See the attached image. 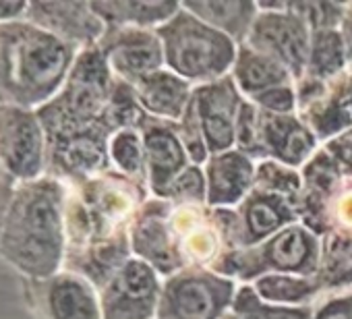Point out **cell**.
I'll return each instance as SVG.
<instances>
[{"label":"cell","mask_w":352,"mask_h":319,"mask_svg":"<svg viewBox=\"0 0 352 319\" xmlns=\"http://www.w3.org/2000/svg\"><path fill=\"white\" fill-rule=\"evenodd\" d=\"M69 187L52 177L19 183L0 228V257L23 278H48L67 255Z\"/></svg>","instance_id":"cell-1"},{"label":"cell","mask_w":352,"mask_h":319,"mask_svg":"<svg viewBox=\"0 0 352 319\" xmlns=\"http://www.w3.org/2000/svg\"><path fill=\"white\" fill-rule=\"evenodd\" d=\"M79 52L25 19L0 23V106L38 110L54 100Z\"/></svg>","instance_id":"cell-2"},{"label":"cell","mask_w":352,"mask_h":319,"mask_svg":"<svg viewBox=\"0 0 352 319\" xmlns=\"http://www.w3.org/2000/svg\"><path fill=\"white\" fill-rule=\"evenodd\" d=\"M149 197L147 187L116 170L71 185L67 197V253L131 241L133 220Z\"/></svg>","instance_id":"cell-3"},{"label":"cell","mask_w":352,"mask_h":319,"mask_svg":"<svg viewBox=\"0 0 352 319\" xmlns=\"http://www.w3.org/2000/svg\"><path fill=\"white\" fill-rule=\"evenodd\" d=\"M164 46L166 69L193 87L214 83L232 73L239 46L218 30L183 9L155 30Z\"/></svg>","instance_id":"cell-4"},{"label":"cell","mask_w":352,"mask_h":319,"mask_svg":"<svg viewBox=\"0 0 352 319\" xmlns=\"http://www.w3.org/2000/svg\"><path fill=\"white\" fill-rule=\"evenodd\" d=\"M114 83L116 77L112 75L102 50L98 46L81 50L65 87L54 100L36 110L46 137L100 122L110 102Z\"/></svg>","instance_id":"cell-5"},{"label":"cell","mask_w":352,"mask_h":319,"mask_svg":"<svg viewBox=\"0 0 352 319\" xmlns=\"http://www.w3.org/2000/svg\"><path fill=\"white\" fill-rule=\"evenodd\" d=\"M319 261L321 239L296 222L255 247L224 253L212 270L236 284H253L267 274L317 276Z\"/></svg>","instance_id":"cell-6"},{"label":"cell","mask_w":352,"mask_h":319,"mask_svg":"<svg viewBox=\"0 0 352 319\" xmlns=\"http://www.w3.org/2000/svg\"><path fill=\"white\" fill-rule=\"evenodd\" d=\"M239 284L208 267H185L162 280L155 319H222Z\"/></svg>","instance_id":"cell-7"},{"label":"cell","mask_w":352,"mask_h":319,"mask_svg":"<svg viewBox=\"0 0 352 319\" xmlns=\"http://www.w3.org/2000/svg\"><path fill=\"white\" fill-rule=\"evenodd\" d=\"M112 131L104 120L89 126L60 131L46 137V177L58 179L65 185H81L108 170Z\"/></svg>","instance_id":"cell-8"},{"label":"cell","mask_w":352,"mask_h":319,"mask_svg":"<svg viewBox=\"0 0 352 319\" xmlns=\"http://www.w3.org/2000/svg\"><path fill=\"white\" fill-rule=\"evenodd\" d=\"M257 9L259 15L245 44L286 67L294 83H298L309 63V25L294 15L286 3H257Z\"/></svg>","instance_id":"cell-9"},{"label":"cell","mask_w":352,"mask_h":319,"mask_svg":"<svg viewBox=\"0 0 352 319\" xmlns=\"http://www.w3.org/2000/svg\"><path fill=\"white\" fill-rule=\"evenodd\" d=\"M21 292L32 319H102L98 290L73 272L21 278Z\"/></svg>","instance_id":"cell-10"},{"label":"cell","mask_w":352,"mask_h":319,"mask_svg":"<svg viewBox=\"0 0 352 319\" xmlns=\"http://www.w3.org/2000/svg\"><path fill=\"white\" fill-rule=\"evenodd\" d=\"M0 164L17 183L46 177V133L36 110L0 106Z\"/></svg>","instance_id":"cell-11"},{"label":"cell","mask_w":352,"mask_h":319,"mask_svg":"<svg viewBox=\"0 0 352 319\" xmlns=\"http://www.w3.org/2000/svg\"><path fill=\"white\" fill-rule=\"evenodd\" d=\"M296 114L319 143L352 129V73L319 83L300 79L296 83Z\"/></svg>","instance_id":"cell-12"},{"label":"cell","mask_w":352,"mask_h":319,"mask_svg":"<svg viewBox=\"0 0 352 319\" xmlns=\"http://www.w3.org/2000/svg\"><path fill=\"white\" fill-rule=\"evenodd\" d=\"M162 292L160 274L131 257L98 292L102 319H155Z\"/></svg>","instance_id":"cell-13"},{"label":"cell","mask_w":352,"mask_h":319,"mask_svg":"<svg viewBox=\"0 0 352 319\" xmlns=\"http://www.w3.org/2000/svg\"><path fill=\"white\" fill-rule=\"evenodd\" d=\"M168 226L174 236L185 267H208L212 270L216 261L228 251L222 234L218 210L208 204H170Z\"/></svg>","instance_id":"cell-14"},{"label":"cell","mask_w":352,"mask_h":319,"mask_svg":"<svg viewBox=\"0 0 352 319\" xmlns=\"http://www.w3.org/2000/svg\"><path fill=\"white\" fill-rule=\"evenodd\" d=\"M98 48L102 50L112 75L131 87L151 73L166 69L164 46L155 30L106 28Z\"/></svg>","instance_id":"cell-15"},{"label":"cell","mask_w":352,"mask_h":319,"mask_svg":"<svg viewBox=\"0 0 352 319\" xmlns=\"http://www.w3.org/2000/svg\"><path fill=\"white\" fill-rule=\"evenodd\" d=\"M170 201L149 197L137 212L131 226L133 257L149 263L160 278H170L185 270L183 257L176 249L174 236L168 226Z\"/></svg>","instance_id":"cell-16"},{"label":"cell","mask_w":352,"mask_h":319,"mask_svg":"<svg viewBox=\"0 0 352 319\" xmlns=\"http://www.w3.org/2000/svg\"><path fill=\"white\" fill-rule=\"evenodd\" d=\"M243 100L245 98L239 91L232 75H226L214 83L197 85L193 89V102L201 120L210 155L234 149L236 122Z\"/></svg>","instance_id":"cell-17"},{"label":"cell","mask_w":352,"mask_h":319,"mask_svg":"<svg viewBox=\"0 0 352 319\" xmlns=\"http://www.w3.org/2000/svg\"><path fill=\"white\" fill-rule=\"evenodd\" d=\"M145 166H147V187L151 197L164 199L168 187L181 173L191 166L189 153L176 131V122L147 118L141 129Z\"/></svg>","instance_id":"cell-18"},{"label":"cell","mask_w":352,"mask_h":319,"mask_svg":"<svg viewBox=\"0 0 352 319\" xmlns=\"http://www.w3.org/2000/svg\"><path fill=\"white\" fill-rule=\"evenodd\" d=\"M25 21L79 50L98 46L106 34V25L94 13L91 3H40V0H34L28 5Z\"/></svg>","instance_id":"cell-19"},{"label":"cell","mask_w":352,"mask_h":319,"mask_svg":"<svg viewBox=\"0 0 352 319\" xmlns=\"http://www.w3.org/2000/svg\"><path fill=\"white\" fill-rule=\"evenodd\" d=\"M259 129L265 160H276L296 170L302 168L321 147L298 114H270L259 110Z\"/></svg>","instance_id":"cell-20"},{"label":"cell","mask_w":352,"mask_h":319,"mask_svg":"<svg viewBox=\"0 0 352 319\" xmlns=\"http://www.w3.org/2000/svg\"><path fill=\"white\" fill-rule=\"evenodd\" d=\"M234 212L239 216L241 249L255 247L298 222L294 204L290 199L255 187L234 208Z\"/></svg>","instance_id":"cell-21"},{"label":"cell","mask_w":352,"mask_h":319,"mask_svg":"<svg viewBox=\"0 0 352 319\" xmlns=\"http://www.w3.org/2000/svg\"><path fill=\"white\" fill-rule=\"evenodd\" d=\"M257 162L239 149L210 155L204 166L210 208H236L253 189Z\"/></svg>","instance_id":"cell-22"},{"label":"cell","mask_w":352,"mask_h":319,"mask_svg":"<svg viewBox=\"0 0 352 319\" xmlns=\"http://www.w3.org/2000/svg\"><path fill=\"white\" fill-rule=\"evenodd\" d=\"M193 85L176 73L162 69L133 85L141 108L157 120L179 122L193 100Z\"/></svg>","instance_id":"cell-23"},{"label":"cell","mask_w":352,"mask_h":319,"mask_svg":"<svg viewBox=\"0 0 352 319\" xmlns=\"http://www.w3.org/2000/svg\"><path fill=\"white\" fill-rule=\"evenodd\" d=\"M185 11L195 15L199 21L228 36L236 46L249 40L253 23L259 15L257 3L251 0H230V3H210V0H187L181 3Z\"/></svg>","instance_id":"cell-24"},{"label":"cell","mask_w":352,"mask_h":319,"mask_svg":"<svg viewBox=\"0 0 352 319\" xmlns=\"http://www.w3.org/2000/svg\"><path fill=\"white\" fill-rule=\"evenodd\" d=\"M230 75L245 100H251V98H255L263 91L276 89V87L296 85L286 67H282L274 58L249 48L247 44L239 46L236 60H234Z\"/></svg>","instance_id":"cell-25"},{"label":"cell","mask_w":352,"mask_h":319,"mask_svg":"<svg viewBox=\"0 0 352 319\" xmlns=\"http://www.w3.org/2000/svg\"><path fill=\"white\" fill-rule=\"evenodd\" d=\"M91 9L106 28L157 30L181 11V3H91Z\"/></svg>","instance_id":"cell-26"},{"label":"cell","mask_w":352,"mask_h":319,"mask_svg":"<svg viewBox=\"0 0 352 319\" xmlns=\"http://www.w3.org/2000/svg\"><path fill=\"white\" fill-rule=\"evenodd\" d=\"M325 294L352 290V232L321 236V261L315 276Z\"/></svg>","instance_id":"cell-27"},{"label":"cell","mask_w":352,"mask_h":319,"mask_svg":"<svg viewBox=\"0 0 352 319\" xmlns=\"http://www.w3.org/2000/svg\"><path fill=\"white\" fill-rule=\"evenodd\" d=\"M251 286L259 298L274 305H288V307L315 305L325 294L315 276L267 274L257 278Z\"/></svg>","instance_id":"cell-28"},{"label":"cell","mask_w":352,"mask_h":319,"mask_svg":"<svg viewBox=\"0 0 352 319\" xmlns=\"http://www.w3.org/2000/svg\"><path fill=\"white\" fill-rule=\"evenodd\" d=\"M348 71L346 46L340 30H319L311 34L307 73L302 79L327 83Z\"/></svg>","instance_id":"cell-29"},{"label":"cell","mask_w":352,"mask_h":319,"mask_svg":"<svg viewBox=\"0 0 352 319\" xmlns=\"http://www.w3.org/2000/svg\"><path fill=\"white\" fill-rule=\"evenodd\" d=\"M108 155L112 170L122 177L147 187V166H145V151L143 139L137 129H122L110 137ZM149 189V187H147Z\"/></svg>","instance_id":"cell-30"},{"label":"cell","mask_w":352,"mask_h":319,"mask_svg":"<svg viewBox=\"0 0 352 319\" xmlns=\"http://www.w3.org/2000/svg\"><path fill=\"white\" fill-rule=\"evenodd\" d=\"M230 311L239 319H311L315 313V305H274L259 298L251 284H239Z\"/></svg>","instance_id":"cell-31"},{"label":"cell","mask_w":352,"mask_h":319,"mask_svg":"<svg viewBox=\"0 0 352 319\" xmlns=\"http://www.w3.org/2000/svg\"><path fill=\"white\" fill-rule=\"evenodd\" d=\"M253 187L267 193L282 195L292 204H296V197L302 189V177L300 170L284 166L276 162V160H261V162H257Z\"/></svg>","instance_id":"cell-32"},{"label":"cell","mask_w":352,"mask_h":319,"mask_svg":"<svg viewBox=\"0 0 352 319\" xmlns=\"http://www.w3.org/2000/svg\"><path fill=\"white\" fill-rule=\"evenodd\" d=\"M234 149L249 155L255 162L265 160L263 143H261V129H259V108L249 100H243L239 122H236V139Z\"/></svg>","instance_id":"cell-33"},{"label":"cell","mask_w":352,"mask_h":319,"mask_svg":"<svg viewBox=\"0 0 352 319\" xmlns=\"http://www.w3.org/2000/svg\"><path fill=\"white\" fill-rule=\"evenodd\" d=\"M288 9L298 15L313 32L340 30L346 17L348 3H286Z\"/></svg>","instance_id":"cell-34"},{"label":"cell","mask_w":352,"mask_h":319,"mask_svg":"<svg viewBox=\"0 0 352 319\" xmlns=\"http://www.w3.org/2000/svg\"><path fill=\"white\" fill-rule=\"evenodd\" d=\"M164 199H168L174 206L183 204H208V183H206V173L201 166L191 164L185 173H181L174 179V183L168 187Z\"/></svg>","instance_id":"cell-35"},{"label":"cell","mask_w":352,"mask_h":319,"mask_svg":"<svg viewBox=\"0 0 352 319\" xmlns=\"http://www.w3.org/2000/svg\"><path fill=\"white\" fill-rule=\"evenodd\" d=\"M176 131H179V137L189 153L191 164L195 166H206V162L210 160V151H208V143L204 137V129H201V120L197 116L195 110V102L191 100L189 108L185 110L183 118L176 122Z\"/></svg>","instance_id":"cell-36"},{"label":"cell","mask_w":352,"mask_h":319,"mask_svg":"<svg viewBox=\"0 0 352 319\" xmlns=\"http://www.w3.org/2000/svg\"><path fill=\"white\" fill-rule=\"evenodd\" d=\"M249 102L270 114H296V85H286V87L263 91L251 98Z\"/></svg>","instance_id":"cell-37"},{"label":"cell","mask_w":352,"mask_h":319,"mask_svg":"<svg viewBox=\"0 0 352 319\" xmlns=\"http://www.w3.org/2000/svg\"><path fill=\"white\" fill-rule=\"evenodd\" d=\"M311 319H352V290L323 294Z\"/></svg>","instance_id":"cell-38"},{"label":"cell","mask_w":352,"mask_h":319,"mask_svg":"<svg viewBox=\"0 0 352 319\" xmlns=\"http://www.w3.org/2000/svg\"><path fill=\"white\" fill-rule=\"evenodd\" d=\"M323 149L336 160V164L340 166L342 175L346 179H352V129L325 141Z\"/></svg>","instance_id":"cell-39"},{"label":"cell","mask_w":352,"mask_h":319,"mask_svg":"<svg viewBox=\"0 0 352 319\" xmlns=\"http://www.w3.org/2000/svg\"><path fill=\"white\" fill-rule=\"evenodd\" d=\"M17 185H19V183L5 170L3 164H0V228H3L7 210H9V206H11V199H13V193H15Z\"/></svg>","instance_id":"cell-40"},{"label":"cell","mask_w":352,"mask_h":319,"mask_svg":"<svg viewBox=\"0 0 352 319\" xmlns=\"http://www.w3.org/2000/svg\"><path fill=\"white\" fill-rule=\"evenodd\" d=\"M28 5L23 0H0V23H11L25 19Z\"/></svg>","instance_id":"cell-41"},{"label":"cell","mask_w":352,"mask_h":319,"mask_svg":"<svg viewBox=\"0 0 352 319\" xmlns=\"http://www.w3.org/2000/svg\"><path fill=\"white\" fill-rule=\"evenodd\" d=\"M342 38H344V46H346V58H348V73H352V3H348L346 7V17L342 21Z\"/></svg>","instance_id":"cell-42"},{"label":"cell","mask_w":352,"mask_h":319,"mask_svg":"<svg viewBox=\"0 0 352 319\" xmlns=\"http://www.w3.org/2000/svg\"><path fill=\"white\" fill-rule=\"evenodd\" d=\"M222 319H239V317H236V315H234L232 311H228V313H226V315H224Z\"/></svg>","instance_id":"cell-43"}]
</instances>
